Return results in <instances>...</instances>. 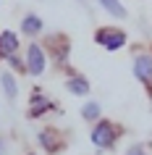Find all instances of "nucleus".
<instances>
[{"label": "nucleus", "instance_id": "f257e3e1", "mask_svg": "<svg viewBox=\"0 0 152 155\" xmlns=\"http://www.w3.org/2000/svg\"><path fill=\"white\" fill-rule=\"evenodd\" d=\"M92 142H95L97 147H110L113 142H115V126H113L110 121L97 124L95 131H92Z\"/></svg>", "mask_w": 152, "mask_h": 155}, {"label": "nucleus", "instance_id": "f03ea898", "mask_svg": "<svg viewBox=\"0 0 152 155\" xmlns=\"http://www.w3.org/2000/svg\"><path fill=\"white\" fill-rule=\"evenodd\" d=\"M26 68L34 76L45 71V53H42L40 45H29V50H26Z\"/></svg>", "mask_w": 152, "mask_h": 155}, {"label": "nucleus", "instance_id": "7ed1b4c3", "mask_svg": "<svg viewBox=\"0 0 152 155\" xmlns=\"http://www.w3.org/2000/svg\"><path fill=\"white\" fill-rule=\"evenodd\" d=\"M97 42H102L105 50H118V48H123V45H126V34L118 32V29H110V32L105 29V32L97 34Z\"/></svg>", "mask_w": 152, "mask_h": 155}, {"label": "nucleus", "instance_id": "20e7f679", "mask_svg": "<svg viewBox=\"0 0 152 155\" xmlns=\"http://www.w3.org/2000/svg\"><path fill=\"white\" fill-rule=\"evenodd\" d=\"M134 74L142 82H152V55H139L134 61Z\"/></svg>", "mask_w": 152, "mask_h": 155}, {"label": "nucleus", "instance_id": "39448f33", "mask_svg": "<svg viewBox=\"0 0 152 155\" xmlns=\"http://www.w3.org/2000/svg\"><path fill=\"white\" fill-rule=\"evenodd\" d=\"M68 92H73V95H87L89 92V82L81 79V76H73V79H68Z\"/></svg>", "mask_w": 152, "mask_h": 155}, {"label": "nucleus", "instance_id": "423d86ee", "mask_svg": "<svg viewBox=\"0 0 152 155\" xmlns=\"http://www.w3.org/2000/svg\"><path fill=\"white\" fill-rule=\"evenodd\" d=\"M21 29H24L26 34H37V32L42 29V21H40L37 16H26L24 21H21Z\"/></svg>", "mask_w": 152, "mask_h": 155}, {"label": "nucleus", "instance_id": "0eeeda50", "mask_svg": "<svg viewBox=\"0 0 152 155\" xmlns=\"http://www.w3.org/2000/svg\"><path fill=\"white\" fill-rule=\"evenodd\" d=\"M100 3H102V8H105V11H110L113 16H118V18H123V16H126V8L121 5L118 0H100Z\"/></svg>", "mask_w": 152, "mask_h": 155}, {"label": "nucleus", "instance_id": "6e6552de", "mask_svg": "<svg viewBox=\"0 0 152 155\" xmlns=\"http://www.w3.org/2000/svg\"><path fill=\"white\" fill-rule=\"evenodd\" d=\"M0 42H3V48H8V53H13V50H18V40L13 32H3L0 34Z\"/></svg>", "mask_w": 152, "mask_h": 155}, {"label": "nucleus", "instance_id": "1a4fd4ad", "mask_svg": "<svg viewBox=\"0 0 152 155\" xmlns=\"http://www.w3.org/2000/svg\"><path fill=\"white\" fill-rule=\"evenodd\" d=\"M0 82H3V90H5V95L13 100V97H16V82H13V76H11V74H3V79H0Z\"/></svg>", "mask_w": 152, "mask_h": 155}, {"label": "nucleus", "instance_id": "9d476101", "mask_svg": "<svg viewBox=\"0 0 152 155\" xmlns=\"http://www.w3.org/2000/svg\"><path fill=\"white\" fill-rule=\"evenodd\" d=\"M81 116H84V118H97V116H100V105H97V103H87V105L81 108Z\"/></svg>", "mask_w": 152, "mask_h": 155}, {"label": "nucleus", "instance_id": "9b49d317", "mask_svg": "<svg viewBox=\"0 0 152 155\" xmlns=\"http://www.w3.org/2000/svg\"><path fill=\"white\" fill-rule=\"evenodd\" d=\"M126 155H144V150H142V147H139V145H136V147H131V150H128Z\"/></svg>", "mask_w": 152, "mask_h": 155}]
</instances>
